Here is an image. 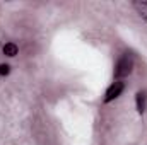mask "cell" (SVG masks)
<instances>
[{
	"instance_id": "6da1fadb",
	"label": "cell",
	"mask_w": 147,
	"mask_h": 145,
	"mask_svg": "<svg viewBox=\"0 0 147 145\" xmlns=\"http://www.w3.org/2000/svg\"><path fill=\"white\" fill-rule=\"evenodd\" d=\"M132 67H134V58H132L128 53H125V55L118 60V63H116V67H115V75H116L118 79H123V77H127L128 73L132 72Z\"/></svg>"
},
{
	"instance_id": "7a4b0ae2",
	"label": "cell",
	"mask_w": 147,
	"mask_h": 145,
	"mask_svg": "<svg viewBox=\"0 0 147 145\" xmlns=\"http://www.w3.org/2000/svg\"><path fill=\"white\" fill-rule=\"evenodd\" d=\"M123 89H125V84H123L121 80H116L115 84H111L110 87H108L105 101H106V103H110V101H113V99H116V97L123 92Z\"/></svg>"
},
{
	"instance_id": "3957f363",
	"label": "cell",
	"mask_w": 147,
	"mask_h": 145,
	"mask_svg": "<svg viewBox=\"0 0 147 145\" xmlns=\"http://www.w3.org/2000/svg\"><path fill=\"white\" fill-rule=\"evenodd\" d=\"M134 9L139 12V15L147 22V2H134Z\"/></svg>"
},
{
	"instance_id": "277c9868",
	"label": "cell",
	"mask_w": 147,
	"mask_h": 145,
	"mask_svg": "<svg viewBox=\"0 0 147 145\" xmlns=\"http://www.w3.org/2000/svg\"><path fill=\"white\" fill-rule=\"evenodd\" d=\"M3 55H7V56H16V55H17V46H16L14 43H7V44L3 46Z\"/></svg>"
},
{
	"instance_id": "5b68a950",
	"label": "cell",
	"mask_w": 147,
	"mask_h": 145,
	"mask_svg": "<svg viewBox=\"0 0 147 145\" xmlns=\"http://www.w3.org/2000/svg\"><path fill=\"white\" fill-rule=\"evenodd\" d=\"M137 109L140 113L146 109V92H139L137 94Z\"/></svg>"
},
{
	"instance_id": "8992f818",
	"label": "cell",
	"mask_w": 147,
	"mask_h": 145,
	"mask_svg": "<svg viewBox=\"0 0 147 145\" xmlns=\"http://www.w3.org/2000/svg\"><path fill=\"white\" fill-rule=\"evenodd\" d=\"M10 72V67L9 65H0V75H7Z\"/></svg>"
}]
</instances>
